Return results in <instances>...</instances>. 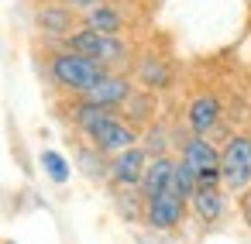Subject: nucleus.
Returning a JSON list of instances; mask_svg holds the SVG:
<instances>
[{"label": "nucleus", "instance_id": "1", "mask_svg": "<svg viewBox=\"0 0 251 244\" xmlns=\"http://www.w3.org/2000/svg\"><path fill=\"white\" fill-rule=\"evenodd\" d=\"M107 66L73 52V49H59L49 55V79L62 90V93H73V97H83L90 93L100 79H103Z\"/></svg>", "mask_w": 251, "mask_h": 244}, {"label": "nucleus", "instance_id": "2", "mask_svg": "<svg viewBox=\"0 0 251 244\" xmlns=\"http://www.w3.org/2000/svg\"><path fill=\"white\" fill-rule=\"evenodd\" d=\"M220 182L234 196L251 189V131H237L220 145Z\"/></svg>", "mask_w": 251, "mask_h": 244}, {"label": "nucleus", "instance_id": "3", "mask_svg": "<svg viewBox=\"0 0 251 244\" xmlns=\"http://www.w3.org/2000/svg\"><path fill=\"white\" fill-rule=\"evenodd\" d=\"M62 45L93 59V62H100V66H107V69L127 59V42L121 35H103V31H93V28H76Z\"/></svg>", "mask_w": 251, "mask_h": 244}, {"label": "nucleus", "instance_id": "4", "mask_svg": "<svg viewBox=\"0 0 251 244\" xmlns=\"http://www.w3.org/2000/svg\"><path fill=\"white\" fill-rule=\"evenodd\" d=\"M182 162L196 172L200 186H224L220 182V148L203 138V134H189L182 141Z\"/></svg>", "mask_w": 251, "mask_h": 244}, {"label": "nucleus", "instance_id": "5", "mask_svg": "<svg viewBox=\"0 0 251 244\" xmlns=\"http://www.w3.org/2000/svg\"><path fill=\"white\" fill-rule=\"evenodd\" d=\"M186 213H189V199L179 196L176 189H165V193L145 199V223L151 230H162V234L165 230H176L186 220Z\"/></svg>", "mask_w": 251, "mask_h": 244}, {"label": "nucleus", "instance_id": "6", "mask_svg": "<svg viewBox=\"0 0 251 244\" xmlns=\"http://www.w3.org/2000/svg\"><path fill=\"white\" fill-rule=\"evenodd\" d=\"M76 21H79V11L69 7L66 0H45L35 11V28L52 42H66L76 31Z\"/></svg>", "mask_w": 251, "mask_h": 244}, {"label": "nucleus", "instance_id": "7", "mask_svg": "<svg viewBox=\"0 0 251 244\" xmlns=\"http://www.w3.org/2000/svg\"><path fill=\"white\" fill-rule=\"evenodd\" d=\"M220 121H224V103H220L217 93H196L189 100V107H186V127H189V134L210 138L220 127Z\"/></svg>", "mask_w": 251, "mask_h": 244}, {"label": "nucleus", "instance_id": "8", "mask_svg": "<svg viewBox=\"0 0 251 244\" xmlns=\"http://www.w3.org/2000/svg\"><path fill=\"white\" fill-rule=\"evenodd\" d=\"M148 158H151V155H148L141 145L110 155V179H107L110 189H121V186H141V175H145V169H148Z\"/></svg>", "mask_w": 251, "mask_h": 244}, {"label": "nucleus", "instance_id": "9", "mask_svg": "<svg viewBox=\"0 0 251 244\" xmlns=\"http://www.w3.org/2000/svg\"><path fill=\"white\" fill-rule=\"evenodd\" d=\"M230 210L227 189L224 186H196V193L189 196V213L203 223V227H217Z\"/></svg>", "mask_w": 251, "mask_h": 244}, {"label": "nucleus", "instance_id": "10", "mask_svg": "<svg viewBox=\"0 0 251 244\" xmlns=\"http://www.w3.org/2000/svg\"><path fill=\"white\" fill-rule=\"evenodd\" d=\"M138 127L124 117V114H114L93 138H90V145H97L103 155H117V151H124V148H134L138 145Z\"/></svg>", "mask_w": 251, "mask_h": 244}, {"label": "nucleus", "instance_id": "11", "mask_svg": "<svg viewBox=\"0 0 251 244\" xmlns=\"http://www.w3.org/2000/svg\"><path fill=\"white\" fill-rule=\"evenodd\" d=\"M86 100H93V103H100V107H110V110H124V103L134 97V79L131 76H121V73H103V79L90 90V93H83Z\"/></svg>", "mask_w": 251, "mask_h": 244}, {"label": "nucleus", "instance_id": "12", "mask_svg": "<svg viewBox=\"0 0 251 244\" xmlns=\"http://www.w3.org/2000/svg\"><path fill=\"white\" fill-rule=\"evenodd\" d=\"M114 114H121V110H110V107H100V103H93V100H86V97H79L76 103H73V110H69V121H73V127H76V134L83 138V141H90Z\"/></svg>", "mask_w": 251, "mask_h": 244}, {"label": "nucleus", "instance_id": "13", "mask_svg": "<svg viewBox=\"0 0 251 244\" xmlns=\"http://www.w3.org/2000/svg\"><path fill=\"white\" fill-rule=\"evenodd\" d=\"M134 79L145 86V90H151V93H162V90H169L172 86V79H176V73H172V66L162 59V55H141L138 59V66H134Z\"/></svg>", "mask_w": 251, "mask_h": 244}, {"label": "nucleus", "instance_id": "14", "mask_svg": "<svg viewBox=\"0 0 251 244\" xmlns=\"http://www.w3.org/2000/svg\"><path fill=\"white\" fill-rule=\"evenodd\" d=\"M172 179H176V158L172 155H155V158H148V169H145L138 189H141L145 199H151V196L172 189Z\"/></svg>", "mask_w": 251, "mask_h": 244}, {"label": "nucleus", "instance_id": "15", "mask_svg": "<svg viewBox=\"0 0 251 244\" xmlns=\"http://www.w3.org/2000/svg\"><path fill=\"white\" fill-rule=\"evenodd\" d=\"M73 155H76V165H79V172H83L90 182H107V179H110V155H103L97 145H90V141H79Z\"/></svg>", "mask_w": 251, "mask_h": 244}, {"label": "nucleus", "instance_id": "16", "mask_svg": "<svg viewBox=\"0 0 251 244\" xmlns=\"http://www.w3.org/2000/svg\"><path fill=\"white\" fill-rule=\"evenodd\" d=\"M83 28H93V31H103V35H121L124 31V24H127V18H124V11L121 7H114V4H97V7H90V11H83Z\"/></svg>", "mask_w": 251, "mask_h": 244}, {"label": "nucleus", "instance_id": "17", "mask_svg": "<svg viewBox=\"0 0 251 244\" xmlns=\"http://www.w3.org/2000/svg\"><path fill=\"white\" fill-rule=\"evenodd\" d=\"M114 193V206L124 220H145V196L138 186H121V189H110Z\"/></svg>", "mask_w": 251, "mask_h": 244}, {"label": "nucleus", "instance_id": "18", "mask_svg": "<svg viewBox=\"0 0 251 244\" xmlns=\"http://www.w3.org/2000/svg\"><path fill=\"white\" fill-rule=\"evenodd\" d=\"M121 114H124V117H127V121L138 127V131H141V127H145V124L155 117V93H151V90L134 93V97L124 103V110H121Z\"/></svg>", "mask_w": 251, "mask_h": 244}, {"label": "nucleus", "instance_id": "19", "mask_svg": "<svg viewBox=\"0 0 251 244\" xmlns=\"http://www.w3.org/2000/svg\"><path fill=\"white\" fill-rule=\"evenodd\" d=\"M38 162H42V172L55 182V186H66L69 182V175H73V165L66 162V155L62 151H55V148H45L42 155H38Z\"/></svg>", "mask_w": 251, "mask_h": 244}, {"label": "nucleus", "instance_id": "20", "mask_svg": "<svg viewBox=\"0 0 251 244\" xmlns=\"http://www.w3.org/2000/svg\"><path fill=\"white\" fill-rule=\"evenodd\" d=\"M196 186H200V179H196V172L182 162V158H176V179H172V189L179 193V196H193L196 193Z\"/></svg>", "mask_w": 251, "mask_h": 244}, {"label": "nucleus", "instance_id": "21", "mask_svg": "<svg viewBox=\"0 0 251 244\" xmlns=\"http://www.w3.org/2000/svg\"><path fill=\"white\" fill-rule=\"evenodd\" d=\"M141 148H145L151 158H155V155H169V134H165V127H162V124H151V131L145 134Z\"/></svg>", "mask_w": 251, "mask_h": 244}, {"label": "nucleus", "instance_id": "22", "mask_svg": "<svg viewBox=\"0 0 251 244\" xmlns=\"http://www.w3.org/2000/svg\"><path fill=\"white\" fill-rule=\"evenodd\" d=\"M241 220H244V223L251 227V189H248V193L241 196Z\"/></svg>", "mask_w": 251, "mask_h": 244}, {"label": "nucleus", "instance_id": "23", "mask_svg": "<svg viewBox=\"0 0 251 244\" xmlns=\"http://www.w3.org/2000/svg\"><path fill=\"white\" fill-rule=\"evenodd\" d=\"M66 4H69V7H76V11L83 14V11H90V7H97V4H103V0H66Z\"/></svg>", "mask_w": 251, "mask_h": 244}, {"label": "nucleus", "instance_id": "24", "mask_svg": "<svg viewBox=\"0 0 251 244\" xmlns=\"http://www.w3.org/2000/svg\"><path fill=\"white\" fill-rule=\"evenodd\" d=\"M4 244H14V241H4Z\"/></svg>", "mask_w": 251, "mask_h": 244}]
</instances>
